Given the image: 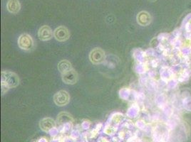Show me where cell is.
Segmentation results:
<instances>
[{"label": "cell", "instance_id": "5b68a950", "mask_svg": "<svg viewBox=\"0 0 191 142\" xmlns=\"http://www.w3.org/2000/svg\"><path fill=\"white\" fill-rule=\"evenodd\" d=\"M54 36L58 41L60 42H64L67 41L70 37V33L69 29L64 26L57 27L54 32Z\"/></svg>", "mask_w": 191, "mask_h": 142}, {"label": "cell", "instance_id": "6da1fadb", "mask_svg": "<svg viewBox=\"0 0 191 142\" xmlns=\"http://www.w3.org/2000/svg\"><path fill=\"white\" fill-rule=\"evenodd\" d=\"M20 80L16 74L9 71H4L1 73V85L3 88H12L18 85Z\"/></svg>", "mask_w": 191, "mask_h": 142}, {"label": "cell", "instance_id": "52a82bcc", "mask_svg": "<svg viewBox=\"0 0 191 142\" xmlns=\"http://www.w3.org/2000/svg\"><path fill=\"white\" fill-rule=\"evenodd\" d=\"M38 36L41 41H48L53 37V32L48 26L44 25L39 29V32H38Z\"/></svg>", "mask_w": 191, "mask_h": 142}, {"label": "cell", "instance_id": "8992f818", "mask_svg": "<svg viewBox=\"0 0 191 142\" xmlns=\"http://www.w3.org/2000/svg\"><path fill=\"white\" fill-rule=\"evenodd\" d=\"M61 77L63 82L66 84L74 85L78 80V73L72 68L65 73L61 74Z\"/></svg>", "mask_w": 191, "mask_h": 142}, {"label": "cell", "instance_id": "8fae6325", "mask_svg": "<svg viewBox=\"0 0 191 142\" xmlns=\"http://www.w3.org/2000/svg\"><path fill=\"white\" fill-rule=\"evenodd\" d=\"M58 69L61 74L65 73V72H68L69 70H72V64H71L70 62H69L67 60H63L59 63Z\"/></svg>", "mask_w": 191, "mask_h": 142}, {"label": "cell", "instance_id": "7a4b0ae2", "mask_svg": "<svg viewBox=\"0 0 191 142\" xmlns=\"http://www.w3.org/2000/svg\"><path fill=\"white\" fill-rule=\"evenodd\" d=\"M18 46L22 50L28 51L34 48V41L32 36L27 34H22L18 39Z\"/></svg>", "mask_w": 191, "mask_h": 142}, {"label": "cell", "instance_id": "277c9868", "mask_svg": "<svg viewBox=\"0 0 191 142\" xmlns=\"http://www.w3.org/2000/svg\"><path fill=\"white\" fill-rule=\"evenodd\" d=\"M54 101L57 106L63 107L69 104L70 101V96L69 93L65 90L57 92L54 96Z\"/></svg>", "mask_w": 191, "mask_h": 142}, {"label": "cell", "instance_id": "30bf717a", "mask_svg": "<svg viewBox=\"0 0 191 142\" xmlns=\"http://www.w3.org/2000/svg\"><path fill=\"white\" fill-rule=\"evenodd\" d=\"M40 128L44 131H50L55 126V122L51 118H44L39 123Z\"/></svg>", "mask_w": 191, "mask_h": 142}, {"label": "cell", "instance_id": "7c38bea8", "mask_svg": "<svg viewBox=\"0 0 191 142\" xmlns=\"http://www.w3.org/2000/svg\"><path fill=\"white\" fill-rule=\"evenodd\" d=\"M150 1H156V0H150Z\"/></svg>", "mask_w": 191, "mask_h": 142}, {"label": "cell", "instance_id": "9c48e42d", "mask_svg": "<svg viewBox=\"0 0 191 142\" xmlns=\"http://www.w3.org/2000/svg\"><path fill=\"white\" fill-rule=\"evenodd\" d=\"M7 9L10 13L17 14L20 11L21 4L19 0H8Z\"/></svg>", "mask_w": 191, "mask_h": 142}, {"label": "cell", "instance_id": "ba28073f", "mask_svg": "<svg viewBox=\"0 0 191 142\" xmlns=\"http://www.w3.org/2000/svg\"><path fill=\"white\" fill-rule=\"evenodd\" d=\"M151 16L148 12L145 11H142L139 12L137 15L136 20L138 24L140 26L145 27V26L149 25L151 22Z\"/></svg>", "mask_w": 191, "mask_h": 142}, {"label": "cell", "instance_id": "3957f363", "mask_svg": "<svg viewBox=\"0 0 191 142\" xmlns=\"http://www.w3.org/2000/svg\"><path fill=\"white\" fill-rule=\"evenodd\" d=\"M89 59L90 61L94 65L102 63L105 60V52L101 48H96L90 53Z\"/></svg>", "mask_w": 191, "mask_h": 142}]
</instances>
